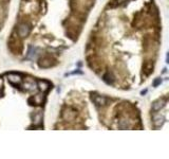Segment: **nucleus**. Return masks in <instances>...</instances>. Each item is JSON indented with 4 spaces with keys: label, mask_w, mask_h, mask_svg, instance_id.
Masks as SVG:
<instances>
[{
    "label": "nucleus",
    "mask_w": 169,
    "mask_h": 159,
    "mask_svg": "<svg viewBox=\"0 0 169 159\" xmlns=\"http://www.w3.org/2000/svg\"><path fill=\"white\" fill-rule=\"evenodd\" d=\"M37 87H38V89L41 91V92H46L48 90L50 89V83L47 81H38L37 82Z\"/></svg>",
    "instance_id": "nucleus-4"
},
{
    "label": "nucleus",
    "mask_w": 169,
    "mask_h": 159,
    "mask_svg": "<svg viewBox=\"0 0 169 159\" xmlns=\"http://www.w3.org/2000/svg\"><path fill=\"white\" fill-rule=\"evenodd\" d=\"M160 82H161V79H160V80H158V81L155 82V83H154V85H158L159 83H160Z\"/></svg>",
    "instance_id": "nucleus-14"
},
{
    "label": "nucleus",
    "mask_w": 169,
    "mask_h": 159,
    "mask_svg": "<svg viewBox=\"0 0 169 159\" xmlns=\"http://www.w3.org/2000/svg\"><path fill=\"white\" fill-rule=\"evenodd\" d=\"M8 80H9L10 83L14 84V85H18V84H20L21 81H22V79H21V77H20L19 74H16V73H10L9 74Z\"/></svg>",
    "instance_id": "nucleus-3"
},
{
    "label": "nucleus",
    "mask_w": 169,
    "mask_h": 159,
    "mask_svg": "<svg viewBox=\"0 0 169 159\" xmlns=\"http://www.w3.org/2000/svg\"><path fill=\"white\" fill-rule=\"evenodd\" d=\"M104 80H105L106 82H107V83H112V82H113V79H112V77H111V75H110L109 73L105 75V77H104Z\"/></svg>",
    "instance_id": "nucleus-12"
},
{
    "label": "nucleus",
    "mask_w": 169,
    "mask_h": 159,
    "mask_svg": "<svg viewBox=\"0 0 169 159\" xmlns=\"http://www.w3.org/2000/svg\"><path fill=\"white\" fill-rule=\"evenodd\" d=\"M92 101L94 102V104L97 106H104L107 103V99L103 96H98V94H93L92 96Z\"/></svg>",
    "instance_id": "nucleus-2"
},
{
    "label": "nucleus",
    "mask_w": 169,
    "mask_h": 159,
    "mask_svg": "<svg viewBox=\"0 0 169 159\" xmlns=\"http://www.w3.org/2000/svg\"><path fill=\"white\" fill-rule=\"evenodd\" d=\"M33 102H34V104L36 105H41L43 103V100H45V97H43V94H36L33 97Z\"/></svg>",
    "instance_id": "nucleus-7"
},
{
    "label": "nucleus",
    "mask_w": 169,
    "mask_h": 159,
    "mask_svg": "<svg viewBox=\"0 0 169 159\" xmlns=\"http://www.w3.org/2000/svg\"><path fill=\"white\" fill-rule=\"evenodd\" d=\"M36 56H37V49L31 47V48H30V51H29V54H28V58L34 59V58H36Z\"/></svg>",
    "instance_id": "nucleus-9"
},
{
    "label": "nucleus",
    "mask_w": 169,
    "mask_h": 159,
    "mask_svg": "<svg viewBox=\"0 0 169 159\" xmlns=\"http://www.w3.org/2000/svg\"><path fill=\"white\" fill-rule=\"evenodd\" d=\"M30 33V27L27 23H21L18 27V35L20 37H27Z\"/></svg>",
    "instance_id": "nucleus-1"
},
{
    "label": "nucleus",
    "mask_w": 169,
    "mask_h": 159,
    "mask_svg": "<svg viewBox=\"0 0 169 159\" xmlns=\"http://www.w3.org/2000/svg\"><path fill=\"white\" fill-rule=\"evenodd\" d=\"M42 63H39V66L40 67H43V68H47V67H50L51 66V62L50 59H47L45 58L43 61H41Z\"/></svg>",
    "instance_id": "nucleus-11"
},
{
    "label": "nucleus",
    "mask_w": 169,
    "mask_h": 159,
    "mask_svg": "<svg viewBox=\"0 0 169 159\" xmlns=\"http://www.w3.org/2000/svg\"><path fill=\"white\" fill-rule=\"evenodd\" d=\"M2 85H3V80H2V79L0 78V88L2 87Z\"/></svg>",
    "instance_id": "nucleus-13"
},
{
    "label": "nucleus",
    "mask_w": 169,
    "mask_h": 159,
    "mask_svg": "<svg viewBox=\"0 0 169 159\" xmlns=\"http://www.w3.org/2000/svg\"><path fill=\"white\" fill-rule=\"evenodd\" d=\"M35 87H36V85H35L34 80H28V82H26V84H24V88L30 90V91L35 90Z\"/></svg>",
    "instance_id": "nucleus-8"
},
{
    "label": "nucleus",
    "mask_w": 169,
    "mask_h": 159,
    "mask_svg": "<svg viewBox=\"0 0 169 159\" xmlns=\"http://www.w3.org/2000/svg\"><path fill=\"white\" fill-rule=\"evenodd\" d=\"M42 121V116L41 113H36L34 116V124L35 125H39L41 123Z\"/></svg>",
    "instance_id": "nucleus-10"
},
{
    "label": "nucleus",
    "mask_w": 169,
    "mask_h": 159,
    "mask_svg": "<svg viewBox=\"0 0 169 159\" xmlns=\"http://www.w3.org/2000/svg\"><path fill=\"white\" fill-rule=\"evenodd\" d=\"M164 116H162L161 113H154L153 115V123L157 127H160L164 123Z\"/></svg>",
    "instance_id": "nucleus-5"
},
{
    "label": "nucleus",
    "mask_w": 169,
    "mask_h": 159,
    "mask_svg": "<svg viewBox=\"0 0 169 159\" xmlns=\"http://www.w3.org/2000/svg\"><path fill=\"white\" fill-rule=\"evenodd\" d=\"M165 104H166V101H164V100H159V101L154 102L153 104H152V109H153L154 111H158L162 107H164Z\"/></svg>",
    "instance_id": "nucleus-6"
}]
</instances>
